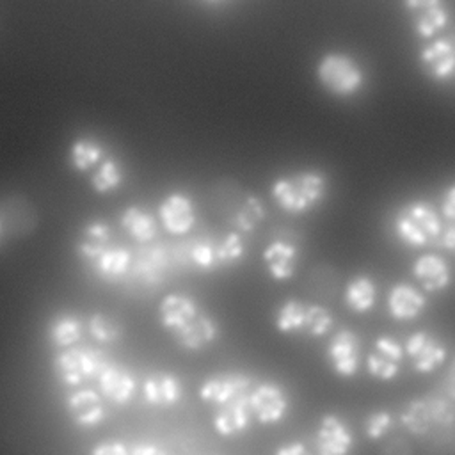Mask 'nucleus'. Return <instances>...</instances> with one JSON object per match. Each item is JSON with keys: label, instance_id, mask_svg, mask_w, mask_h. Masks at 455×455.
<instances>
[{"label": "nucleus", "instance_id": "f257e3e1", "mask_svg": "<svg viewBox=\"0 0 455 455\" xmlns=\"http://www.w3.org/2000/svg\"><path fill=\"white\" fill-rule=\"evenodd\" d=\"M327 190V176L315 169L277 176L270 185L274 203L291 215H302L315 210L325 199Z\"/></svg>", "mask_w": 455, "mask_h": 455}, {"label": "nucleus", "instance_id": "f03ea898", "mask_svg": "<svg viewBox=\"0 0 455 455\" xmlns=\"http://www.w3.org/2000/svg\"><path fill=\"white\" fill-rule=\"evenodd\" d=\"M395 236L407 247L423 249L437 243L443 231V219L437 208L425 199L405 203L393 219Z\"/></svg>", "mask_w": 455, "mask_h": 455}, {"label": "nucleus", "instance_id": "7ed1b4c3", "mask_svg": "<svg viewBox=\"0 0 455 455\" xmlns=\"http://www.w3.org/2000/svg\"><path fill=\"white\" fill-rule=\"evenodd\" d=\"M315 78L327 94L341 100L355 96L366 82L364 69L357 59L338 50L325 52L318 59L315 66Z\"/></svg>", "mask_w": 455, "mask_h": 455}, {"label": "nucleus", "instance_id": "20e7f679", "mask_svg": "<svg viewBox=\"0 0 455 455\" xmlns=\"http://www.w3.org/2000/svg\"><path fill=\"white\" fill-rule=\"evenodd\" d=\"M274 325L281 334H306L309 338H320L332 329L334 316L325 306L290 297L277 307Z\"/></svg>", "mask_w": 455, "mask_h": 455}, {"label": "nucleus", "instance_id": "39448f33", "mask_svg": "<svg viewBox=\"0 0 455 455\" xmlns=\"http://www.w3.org/2000/svg\"><path fill=\"white\" fill-rule=\"evenodd\" d=\"M402 425L414 435H425L434 427H448L455 421V407L437 396L414 398L400 416Z\"/></svg>", "mask_w": 455, "mask_h": 455}, {"label": "nucleus", "instance_id": "423d86ee", "mask_svg": "<svg viewBox=\"0 0 455 455\" xmlns=\"http://www.w3.org/2000/svg\"><path fill=\"white\" fill-rule=\"evenodd\" d=\"M108 366L101 352L91 348H69L53 359V370L66 386H78L85 379L100 377Z\"/></svg>", "mask_w": 455, "mask_h": 455}, {"label": "nucleus", "instance_id": "0eeeda50", "mask_svg": "<svg viewBox=\"0 0 455 455\" xmlns=\"http://www.w3.org/2000/svg\"><path fill=\"white\" fill-rule=\"evenodd\" d=\"M421 71L434 82H450L455 78V34L434 37L418 52Z\"/></svg>", "mask_w": 455, "mask_h": 455}, {"label": "nucleus", "instance_id": "6e6552de", "mask_svg": "<svg viewBox=\"0 0 455 455\" xmlns=\"http://www.w3.org/2000/svg\"><path fill=\"white\" fill-rule=\"evenodd\" d=\"M403 9L412 32L423 41H432L450 23V7L441 0H409Z\"/></svg>", "mask_w": 455, "mask_h": 455}, {"label": "nucleus", "instance_id": "1a4fd4ad", "mask_svg": "<svg viewBox=\"0 0 455 455\" xmlns=\"http://www.w3.org/2000/svg\"><path fill=\"white\" fill-rule=\"evenodd\" d=\"M403 354L418 373H432L446 361L448 355L446 347L425 331H416L407 336Z\"/></svg>", "mask_w": 455, "mask_h": 455}, {"label": "nucleus", "instance_id": "9d476101", "mask_svg": "<svg viewBox=\"0 0 455 455\" xmlns=\"http://www.w3.org/2000/svg\"><path fill=\"white\" fill-rule=\"evenodd\" d=\"M403 345L393 336L382 334L373 339V348L366 355V371L379 380H393L400 373L403 361Z\"/></svg>", "mask_w": 455, "mask_h": 455}, {"label": "nucleus", "instance_id": "9b49d317", "mask_svg": "<svg viewBox=\"0 0 455 455\" xmlns=\"http://www.w3.org/2000/svg\"><path fill=\"white\" fill-rule=\"evenodd\" d=\"M327 359L339 377H354L361 368V341L352 329H339L329 339Z\"/></svg>", "mask_w": 455, "mask_h": 455}, {"label": "nucleus", "instance_id": "f8f14e48", "mask_svg": "<svg viewBox=\"0 0 455 455\" xmlns=\"http://www.w3.org/2000/svg\"><path fill=\"white\" fill-rule=\"evenodd\" d=\"M249 409L252 418L263 425L279 423L288 412V396L281 386L263 382L249 391Z\"/></svg>", "mask_w": 455, "mask_h": 455}, {"label": "nucleus", "instance_id": "ddd939ff", "mask_svg": "<svg viewBox=\"0 0 455 455\" xmlns=\"http://www.w3.org/2000/svg\"><path fill=\"white\" fill-rule=\"evenodd\" d=\"M158 219L167 233L187 235L196 224L194 201L183 192H171L158 204Z\"/></svg>", "mask_w": 455, "mask_h": 455}, {"label": "nucleus", "instance_id": "4468645a", "mask_svg": "<svg viewBox=\"0 0 455 455\" xmlns=\"http://www.w3.org/2000/svg\"><path fill=\"white\" fill-rule=\"evenodd\" d=\"M252 386V380L245 373H219L208 377L201 387H199V396L203 402L213 403L217 407L247 395Z\"/></svg>", "mask_w": 455, "mask_h": 455}, {"label": "nucleus", "instance_id": "2eb2a0df", "mask_svg": "<svg viewBox=\"0 0 455 455\" xmlns=\"http://www.w3.org/2000/svg\"><path fill=\"white\" fill-rule=\"evenodd\" d=\"M412 275L423 293H439L451 284V267L439 254H421L412 263Z\"/></svg>", "mask_w": 455, "mask_h": 455}, {"label": "nucleus", "instance_id": "dca6fc26", "mask_svg": "<svg viewBox=\"0 0 455 455\" xmlns=\"http://www.w3.org/2000/svg\"><path fill=\"white\" fill-rule=\"evenodd\" d=\"M203 309L194 297L185 293H169L158 304V320L172 336L187 327Z\"/></svg>", "mask_w": 455, "mask_h": 455}, {"label": "nucleus", "instance_id": "f3484780", "mask_svg": "<svg viewBox=\"0 0 455 455\" xmlns=\"http://www.w3.org/2000/svg\"><path fill=\"white\" fill-rule=\"evenodd\" d=\"M299 247L288 240H272L261 251V261L274 281H288L299 267Z\"/></svg>", "mask_w": 455, "mask_h": 455}, {"label": "nucleus", "instance_id": "a211bd4d", "mask_svg": "<svg viewBox=\"0 0 455 455\" xmlns=\"http://www.w3.org/2000/svg\"><path fill=\"white\" fill-rule=\"evenodd\" d=\"M387 313L396 322H411L427 307L425 293L411 283H396L387 291Z\"/></svg>", "mask_w": 455, "mask_h": 455}, {"label": "nucleus", "instance_id": "6ab92c4d", "mask_svg": "<svg viewBox=\"0 0 455 455\" xmlns=\"http://www.w3.org/2000/svg\"><path fill=\"white\" fill-rule=\"evenodd\" d=\"M354 444L350 428L336 414H325L316 430L318 455H348Z\"/></svg>", "mask_w": 455, "mask_h": 455}, {"label": "nucleus", "instance_id": "aec40b11", "mask_svg": "<svg viewBox=\"0 0 455 455\" xmlns=\"http://www.w3.org/2000/svg\"><path fill=\"white\" fill-rule=\"evenodd\" d=\"M251 409H249V393L242 395L220 407L213 416V428L222 437H231L245 432L251 427Z\"/></svg>", "mask_w": 455, "mask_h": 455}, {"label": "nucleus", "instance_id": "412c9836", "mask_svg": "<svg viewBox=\"0 0 455 455\" xmlns=\"http://www.w3.org/2000/svg\"><path fill=\"white\" fill-rule=\"evenodd\" d=\"M219 336L217 322L204 311H201L187 327L174 334V339L185 350H203L210 343H213Z\"/></svg>", "mask_w": 455, "mask_h": 455}, {"label": "nucleus", "instance_id": "4be33fe9", "mask_svg": "<svg viewBox=\"0 0 455 455\" xmlns=\"http://www.w3.org/2000/svg\"><path fill=\"white\" fill-rule=\"evenodd\" d=\"M66 405H68L69 416L78 427H94L105 416L101 398L92 389L75 391L73 395L68 396Z\"/></svg>", "mask_w": 455, "mask_h": 455}, {"label": "nucleus", "instance_id": "5701e85b", "mask_svg": "<svg viewBox=\"0 0 455 455\" xmlns=\"http://www.w3.org/2000/svg\"><path fill=\"white\" fill-rule=\"evenodd\" d=\"M142 395L151 405L169 407L180 402L181 384L172 373H153L144 380Z\"/></svg>", "mask_w": 455, "mask_h": 455}, {"label": "nucleus", "instance_id": "b1692460", "mask_svg": "<svg viewBox=\"0 0 455 455\" xmlns=\"http://www.w3.org/2000/svg\"><path fill=\"white\" fill-rule=\"evenodd\" d=\"M98 380H100L101 395L107 400L117 403V405H124L133 396L135 380H133V377L128 371H124L121 368H116V366L108 364L101 371Z\"/></svg>", "mask_w": 455, "mask_h": 455}, {"label": "nucleus", "instance_id": "393cba45", "mask_svg": "<svg viewBox=\"0 0 455 455\" xmlns=\"http://www.w3.org/2000/svg\"><path fill=\"white\" fill-rule=\"evenodd\" d=\"M345 306L354 313H366L373 309L377 302V288L370 275L357 274L345 284L343 291Z\"/></svg>", "mask_w": 455, "mask_h": 455}, {"label": "nucleus", "instance_id": "a878e982", "mask_svg": "<svg viewBox=\"0 0 455 455\" xmlns=\"http://www.w3.org/2000/svg\"><path fill=\"white\" fill-rule=\"evenodd\" d=\"M121 226L130 236L140 243H149L156 238V220L144 208L132 204L121 215Z\"/></svg>", "mask_w": 455, "mask_h": 455}, {"label": "nucleus", "instance_id": "bb28decb", "mask_svg": "<svg viewBox=\"0 0 455 455\" xmlns=\"http://www.w3.org/2000/svg\"><path fill=\"white\" fill-rule=\"evenodd\" d=\"M110 242V228L103 220H91L84 226L80 242H78V252L89 259L96 261L107 249Z\"/></svg>", "mask_w": 455, "mask_h": 455}, {"label": "nucleus", "instance_id": "cd10ccee", "mask_svg": "<svg viewBox=\"0 0 455 455\" xmlns=\"http://www.w3.org/2000/svg\"><path fill=\"white\" fill-rule=\"evenodd\" d=\"M169 267V254L162 247H149L139 254L135 270L148 283H158Z\"/></svg>", "mask_w": 455, "mask_h": 455}, {"label": "nucleus", "instance_id": "c85d7f7f", "mask_svg": "<svg viewBox=\"0 0 455 455\" xmlns=\"http://www.w3.org/2000/svg\"><path fill=\"white\" fill-rule=\"evenodd\" d=\"M265 220V206L261 199L249 194L233 217V226L236 233H252Z\"/></svg>", "mask_w": 455, "mask_h": 455}, {"label": "nucleus", "instance_id": "c756f323", "mask_svg": "<svg viewBox=\"0 0 455 455\" xmlns=\"http://www.w3.org/2000/svg\"><path fill=\"white\" fill-rule=\"evenodd\" d=\"M130 261H132V252L128 249L114 247V249H107L94 261V268L101 277L112 281V279H119L128 272Z\"/></svg>", "mask_w": 455, "mask_h": 455}, {"label": "nucleus", "instance_id": "7c9ffc66", "mask_svg": "<svg viewBox=\"0 0 455 455\" xmlns=\"http://www.w3.org/2000/svg\"><path fill=\"white\" fill-rule=\"evenodd\" d=\"M103 148L89 139H76L69 148V160L76 171H89L103 160Z\"/></svg>", "mask_w": 455, "mask_h": 455}, {"label": "nucleus", "instance_id": "2f4dec72", "mask_svg": "<svg viewBox=\"0 0 455 455\" xmlns=\"http://www.w3.org/2000/svg\"><path fill=\"white\" fill-rule=\"evenodd\" d=\"M243 254H245V245H243L242 235L236 231H229L215 245V265L233 267L238 261H242Z\"/></svg>", "mask_w": 455, "mask_h": 455}, {"label": "nucleus", "instance_id": "473e14b6", "mask_svg": "<svg viewBox=\"0 0 455 455\" xmlns=\"http://www.w3.org/2000/svg\"><path fill=\"white\" fill-rule=\"evenodd\" d=\"M123 181V171L116 160H103L94 174L91 176L92 190L98 194H107L110 190H116Z\"/></svg>", "mask_w": 455, "mask_h": 455}, {"label": "nucleus", "instance_id": "72a5a7b5", "mask_svg": "<svg viewBox=\"0 0 455 455\" xmlns=\"http://www.w3.org/2000/svg\"><path fill=\"white\" fill-rule=\"evenodd\" d=\"M50 339L55 347H71L80 339V322L73 315H60L50 325Z\"/></svg>", "mask_w": 455, "mask_h": 455}, {"label": "nucleus", "instance_id": "f704fd0d", "mask_svg": "<svg viewBox=\"0 0 455 455\" xmlns=\"http://www.w3.org/2000/svg\"><path fill=\"white\" fill-rule=\"evenodd\" d=\"M89 332L94 339L101 341V343H114L121 338L123 334V329H121V323L105 315V313H94L91 318H89Z\"/></svg>", "mask_w": 455, "mask_h": 455}, {"label": "nucleus", "instance_id": "c9c22d12", "mask_svg": "<svg viewBox=\"0 0 455 455\" xmlns=\"http://www.w3.org/2000/svg\"><path fill=\"white\" fill-rule=\"evenodd\" d=\"M188 258L190 261L203 270H212L215 268V245L208 240H197L190 245L188 251Z\"/></svg>", "mask_w": 455, "mask_h": 455}, {"label": "nucleus", "instance_id": "e433bc0d", "mask_svg": "<svg viewBox=\"0 0 455 455\" xmlns=\"http://www.w3.org/2000/svg\"><path fill=\"white\" fill-rule=\"evenodd\" d=\"M393 427V416L387 411H375L364 419V432L368 439H380Z\"/></svg>", "mask_w": 455, "mask_h": 455}, {"label": "nucleus", "instance_id": "4c0bfd02", "mask_svg": "<svg viewBox=\"0 0 455 455\" xmlns=\"http://www.w3.org/2000/svg\"><path fill=\"white\" fill-rule=\"evenodd\" d=\"M441 217L446 222H455V183L444 188L441 197Z\"/></svg>", "mask_w": 455, "mask_h": 455}, {"label": "nucleus", "instance_id": "58836bf2", "mask_svg": "<svg viewBox=\"0 0 455 455\" xmlns=\"http://www.w3.org/2000/svg\"><path fill=\"white\" fill-rule=\"evenodd\" d=\"M91 455H128V450L119 441H105L92 448Z\"/></svg>", "mask_w": 455, "mask_h": 455}, {"label": "nucleus", "instance_id": "ea45409f", "mask_svg": "<svg viewBox=\"0 0 455 455\" xmlns=\"http://www.w3.org/2000/svg\"><path fill=\"white\" fill-rule=\"evenodd\" d=\"M435 245L448 252H455V222H448V226H443Z\"/></svg>", "mask_w": 455, "mask_h": 455}, {"label": "nucleus", "instance_id": "a19ab883", "mask_svg": "<svg viewBox=\"0 0 455 455\" xmlns=\"http://www.w3.org/2000/svg\"><path fill=\"white\" fill-rule=\"evenodd\" d=\"M275 455H309V451L306 450V446L299 441L293 443H286L281 448H277Z\"/></svg>", "mask_w": 455, "mask_h": 455}, {"label": "nucleus", "instance_id": "79ce46f5", "mask_svg": "<svg viewBox=\"0 0 455 455\" xmlns=\"http://www.w3.org/2000/svg\"><path fill=\"white\" fill-rule=\"evenodd\" d=\"M128 455H167V453L162 448L153 444H137L132 448Z\"/></svg>", "mask_w": 455, "mask_h": 455}, {"label": "nucleus", "instance_id": "37998d69", "mask_svg": "<svg viewBox=\"0 0 455 455\" xmlns=\"http://www.w3.org/2000/svg\"><path fill=\"white\" fill-rule=\"evenodd\" d=\"M446 393L455 400V364H453L451 371L446 377Z\"/></svg>", "mask_w": 455, "mask_h": 455}]
</instances>
